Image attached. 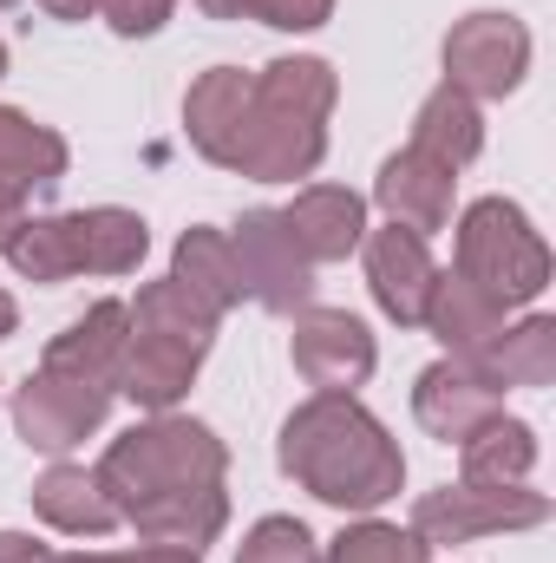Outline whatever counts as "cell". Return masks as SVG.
I'll list each match as a JSON object with an SVG mask.
<instances>
[{"label":"cell","instance_id":"obj_1","mask_svg":"<svg viewBox=\"0 0 556 563\" xmlns=\"http://www.w3.org/2000/svg\"><path fill=\"white\" fill-rule=\"evenodd\" d=\"M276 459L308 498H321L334 511H360V518H374L380 505H393L400 485H407L400 439L374 420L354 394H314V400H301L281 420Z\"/></svg>","mask_w":556,"mask_h":563},{"label":"cell","instance_id":"obj_2","mask_svg":"<svg viewBox=\"0 0 556 563\" xmlns=\"http://www.w3.org/2000/svg\"><path fill=\"white\" fill-rule=\"evenodd\" d=\"M341 79L327 59L294 53V59H269L256 73V112H249V139L236 170L256 184H294L314 177L327 157V119H334Z\"/></svg>","mask_w":556,"mask_h":563},{"label":"cell","instance_id":"obj_3","mask_svg":"<svg viewBox=\"0 0 556 563\" xmlns=\"http://www.w3.org/2000/svg\"><path fill=\"white\" fill-rule=\"evenodd\" d=\"M92 472H99V485H105V498L119 505V525H125V511H138L144 498H157V492L223 478V472H230V445H223L203 420L151 413L144 426L119 432Z\"/></svg>","mask_w":556,"mask_h":563},{"label":"cell","instance_id":"obj_4","mask_svg":"<svg viewBox=\"0 0 556 563\" xmlns=\"http://www.w3.org/2000/svg\"><path fill=\"white\" fill-rule=\"evenodd\" d=\"M551 243L511 197H478L458 217V276L504 308H531L551 288Z\"/></svg>","mask_w":556,"mask_h":563},{"label":"cell","instance_id":"obj_5","mask_svg":"<svg viewBox=\"0 0 556 563\" xmlns=\"http://www.w3.org/2000/svg\"><path fill=\"white\" fill-rule=\"evenodd\" d=\"M551 525V498L531 485H438L413 505V531L425 551L438 544H478V538H504V531H537Z\"/></svg>","mask_w":556,"mask_h":563},{"label":"cell","instance_id":"obj_6","mask_svg":"<svg viewBox=\"0 0 556 563\" xmlns=\"http://www.w3.org/2000/svg\"><path fill=\"white\" fill-rule=\"evenodd\" d=\"M531 73V26L518 13H465L445 33V86L471 106L511 99Z\"/></svg>","mask_w":556,"mask_h":563},{"label":"cell","instance_id":"obj_7","mask_svg":"<svg viewBox=\"0 0 556 563\" xmlns=\"http://www.w3.org/2000/svg\"><path fill=\"white\" fill-rule=\"evenodd\" d=\"M230 250H236L243 295H256L269 314H301V308H314V263L301 256V243H294V230L281 223V210H243L236 230H230Z\"/></svg>","mask_w":556,"mask_h":563},{"label":"cell","instance_id":"obj_8","mask_svg":"<svg viewBox=\"0 0 556 563\" xmlns=\"http://www.w3.org/2000/svg\"><path fill=\"white\" fill-rule=\"evenodd\" d=\"M112 413V387H99V380H79V374H53V367H40L20 394H13V432L33 445V452H73V445H86L99 426Z\"/></svg>","mask_w":556,"mask_h":563},{"label":"cell","instance_id":"obj_9","mask_svg":"<svg viewBox=\"0 0 556 563\" xmlns=\"http://www.w3.org/2000/svg\"><path fill=\"white\" fill-rule=\"evenodd\" d=\"M288 321H294L288 361H294V374L314 394H354V387L374 380L380 347H374V334H367L360 314H347V308H301Z\"/></svg>","mask_w":556,"mask_h":563},{"label":"cell","instance_id":"obj_10","mask_svg":"<svg viewBox=\"0 0 556 563\" xmlns=\"http://www.w3.org/2000/svg\"><path fill=\"white\" fill-rule=\"evenodd\" d=\"M249 112H256V73H243V66H210V73L184 92V132L197 144V157L236 170L243 139H249Z\"/></svg>","mask_w":556,"mask_h":563},{"label":"cell","instance_id":"obj_11","mask_svg":"<svg viewBox=\"0 0 556 563\" xmlns=\"http://www.w3.org/2000/svg\"><path fill=\"white\" fill-rule=\"evenodd\" d=\"M413 413L432 439L458 445V439H471L485 420L504 413V387H491L471 361H452V354H445V361H432L413 380Z\"/></svg>","mask_w":556,"mask_h":563},{"label":"cell","instance_id":"obj_12","mask_svg":"<svg viewBox=\"0 0 556 563\" xmlns=\"http://www.w3.org/2000/svg\"><path fill=\"white\" fill-rule=\"evenodd\" d=\"M360 243H367V288H374L380 314L400 321V328H425V301H432V282H438V263H432L425 236L387 223V230H374Z\"/></svg>","mask_w":556,"mask_h":563},{"label":"cell","instance_id":"obj_13","mask_svg":"<svg viewBox=\"0 0 556 563\" xmlns=\"http://www.w3.org/2000/svg\"><path fill=\"white\" fill-rule=\"evenodd\" d=\"M452 197H458V170L425 157V151H393L374 177V203L387 210V223L413 230V236H438L452 223Z\"/></svg>","mask_w":556,"mask_h":563},{"label":"cell","instance_id":"obj_14","mask_svg":"<svg viewBox=\"0 0 556 563\" xmlns=\"http://www.w3.org/2000/svg\"><path fill=\"white\" fill-rule=\"evenodd\" d=\"M125 525L138 531L144 544L203 551V544H216L223 525H230V492H223V478H210V485H177V492L144 498L138 511H125Z\"/></svg>","mask_w":556,"mask_h":563},{"label":"cell","instance_id":"obj_15","mask_svg":"<svg viewBox=\"0 0 556 563\" xmlns=\"http://www.w3.org/2000/svg\"><path fill=\"white\" fill-rule=\"evenodd\" d=\"M281 223L294 230L301 256L321 269V263H347L367 236V197L347 190V184H308L294 190V203L281 210Z\"/></svg>","mask_w":556,"mask_h":563},{"label":"cell","instance_id":"obj_16","mask_svg":"<svg viewBox=\"0 0 556 563\" xmlns=\"http://www.w3.org/2000/svg\"><path fill=\"white\" fill-rule=\"evenodd\" d=\"M203 354H210V347H190V341H170V334H144V328H132L112 394H125L132 407H144V413H170V407L190 394Z\"/></svg>","mask_w":556,"mask_h":563},{"label":"cell","instance_id":"obj_17","mask_svg":"<svg viewBox=\"0 0 556 563\" xmlns=\"http://www.w3.org/2000/svg\"><path fill=\"white\" fill-rule=\"evenodd\" d=\"M125 341H132V308L125 301H92L79 321H66V334L46 341V361L40 367L112 387L119 380V361H125Z\"/></svg>","mask_w":556,"mask_h":563},{"label":"cell","instance_id":"obj_18","mask_svg":"<svg viewBox=\"0 0 556 563\" xmlns=\"http://www.w3.org/2000/svg\"><path fill=\"white\" fill-rule=\"evenodd\" d=\"M504 301H491L485 288H471V282L458 276H445L438 269V282H432V301H425V328L438 334V347L452 354V361H478L498 334H504Z\"/></svg>","mask_w":556,"mask_h":563},{"label":"cell","instance_id":"obj_19","mask_svg":"<svg viewBox=\"0 0 556 563\" xmlns=\"http://www.w3.org/2000/svg\"><path fill=\"white\" fill-rule=\"evenodd\" d=\"M26 498H33L40 525H53L66 538H105V531H119V505L105 498L99 472H86V465H46Z\"/></svg>","mask_w":556,"mask_h":563},{"label":"cell","instance_id":"obj_20","mask_svg":"<svg viewBox=\"0 0 556 563\" xmlns=\"http://www.w3.org/2000/svg\"><path fill=\"white\" fill-rule=\"evenodd\" d=\"M170 282H177L184 295H197L210 314H230V308L243 301L236 250H230V236L210 230V223H190V230L177 236V250H170Z\"/></svg>","mask_w":556,"mask_h":563},{"label":"cell","instance_id":"obj_21","mask_svg":"<svg viewBox=\"0 0 556 563\" xmlns=\"http://www.w3.org/2000/svg\"><path fill=\"white\" fill-rule=\"evenodd\" d=\"M537 472V426L485 420L471 439H458V478L465 485H524Z\"/></svg>","mask_w":556,"mask_h":563},{"label":"cell","instance_id":"obj_22","mask_svg":"<svg viewBox=\"0 0 556 563\" xmlns=\"http://www.w3.org/2000/svg\"><path fill=\"white\" fill-rule=\"evenodd\" d=\"M471 367H478L491 387H551L556 380V321L551 314H524V321L504 328Z\"/></svg>","mask_w":556,"mask_h":563},{"label":"cell","instance_id":"obj_23","mask_svg":"<svg viewBox=\"0 0 556 563\" xmlns=\"http://www.w3.org/2000/svg\"><path fill=\"white\" fill-rule=\"evenodd\" d=\"M66 164H73V151H66V139H59L53 125H40V119L0 106V184H13V190H46V184L66 177Z\"/></svg>","mask_w":556,"mask_h":563},{"label":"cell","instance_id":"obj_24","mask_svg":"<svg viewBox=\"0 0 556 563\" xmlns=\"http://www.w3.org/2000/svg\"><path fill=\"white\" fill-rule=\"evenodd\" d=\"M79 217V276H132L151 250V223L138 210L99 203V210H73Z\"/></svg>","mask_w":556,"mask_h":563},{"label":"cell","instance_id":"obj_25","mask_svg":"<svg viewBox=\"0 0 556 563\" xmlns=\"http://www.w3.org/2000/svg\"><path fill=\"white\" fill-rule=\"evenodd\" d=\"M413 151L452 164V170H465V164L485 151V112H478L465 92H452V86L425 92V106L413 112Z\"/></svg>","mask_w":556,"mask_h":563},{"label":"cell","instance_id":"obj_26","mask_svg":"<svg viewBox=\"0 0 556 563\" xmlns=\"http://www.w3.org/2000/svg\"><path fill=\"white\" fill-rule=\"evenodd\" d=\"M7 263L20 269V282H66L79 276V217H26V230L7 243Z\"/></svg>","mask_w":556,"mask_h":563},{"label":"cell","instance_id":"obj_27","mask_svg":"<svg viewBox=\"0 0 556 563\" xmlns=\"http://www.w3.org/2000/svg\"><path fill=\"white\" fill-rule=\"evenodd\" d=\"M216 321L223 314H210L197 295H184L177 282H144L138 301H132V328H144V334H170V341H190V347H210L216 341Z\"/></svg>","mask_w":556,"mask_h":563},{"label":"cell","instance_id":"obj_28","mask_svg":"<svg viewBox=\"0 0 556 563\" xmlns=\"http://www.w3.org/2000/svg\"><path fill=\"white\" fill-rule=\"evenodd\" d=\"M321 563H432V551L419 544L413 531H400V525L360 518V525H347V531L327 544Z\"/></svg>","mask_w":556,"mask_h":563},{"label":"cell","instance_id":"obj_29","mask_svg":"<svg viewBox=\"0 0 556 563\" xmlns=\"http://www.w3.org/2000/svg\"><path fill=\"white\" fill-rule=\"evenodd\" d=\"M236 563H321V544H314V531L301 518H263L243 538Z\"/></svg>","mask_w":556,"mask_h":563},{"label":"cell","instance_id":"obj_30","mask_svg":"<svg viewBox=\"0 0 556 563\" xmlns=\"http://www.w3.org/2000/svg\"><path fill=\"white\" fill-rule=\"evenodd\" d=\"M99 13H105V26L119 40H151V33H164V20L177 13V0H99Z\"/></svg>","mask_w":556,"mask_h":563},{"label":"cell","instance_id":"obj_31","mask_svg":"<svg viewBox=\"0 0 556 563\" xmlns=\"http://www.w3.org/2000/svg\"><path fill=\"white\" fill-rule=\"evenodd\" d=\"M256 20H269V26H281V33H314V26L334 20V0H263Z\"/></svg>","mask_w":556,"mask_h":563},{"label":"cell","instance_id":"obj_32","mask_svg":"<svg viewBox=\"0 0 556 563\" xmlns=\"http://www.w3.org/2000/svg\"><path fill=\"white\" fill-rule=\"evenodd\" d=\"M53 563H203V551H164V544H144V551H79V558H53Z\"/></svg>","mask_w":556,"mask_h":563},{"label":"cell","instance_id":"obj_33","mask_svg":"<svg viewBox=\"0 0 556 563\" xmlns=\"http://www.w3.org/2000/svg\"><path fill=\"white\" fill-rule=\"evenodd\" d=\"M53 558H59L53 544H40L26 531H0V563H53Z\"/></svg>","mask_w":556,"mask_h":563},{"label":"cell","instance_id":"obj_34","mask_svg":"<svg viewBox=\"0 0 556 563\" xmlns=\"http://www.w3.org/2000/svg\"><path fill=\"white\" fill-rule=\"evenodd\" d=\"M26 230V190H13V184H0V256H7V243Z\"/></svg>","mask_w":556,"mask_h":563},{"label":"cell","instance_id":"obj_35","mask_svg":"<svg viewBox=\"0 0 556 563\" xmlns=\"http://www.w3.org/2000/svg\"><path fill=\"white\" fill-rule=\"evenodd\" d=\"M210 20H256L263 13V0H197Z\"/></svg>","mask_w":556,"mask_h":563},{"label":"cell","instance_id":"obj_36","mask_svg":"<svg viewBox=\"0 0 556 563\" xmlns=\"http://www.w3.org/2000/svg\"><path fill=\"white\" fill-rule=\"evenodd\" d=\"M40 7H46L53 20H92V13H99V0H40Z\"/></svg>","mask_w":556,"mask_h":563},{"label":"cell","instance_id":"obj_37","mask_svg":"<svg viewBox=\"0 0 556 563\" xmlns=\"http://www.w3.org/2000/svg\"><path fill=\"white\" fill-rule=\"evenodd\" d=\"M13 328H20V308H13V295L0 288V341H13Z\"/></svg>","mask_w":556,"mask_h":563},{"label":"cell","instance_id":"obj_38","mask_svg":"<svg viewBox=\"0 0 556 563\" xmlns=\"http://www.w3.org/2000/svg\"><path fill=\"white\" fill-rule=\"evenodd\" d=\"M0 79H7V46H0Z\"/></svg>","mask_w":556,"mask_h":563},{"label":"cell","instance_id":"obj_39","mask_svg":"<svg viewBox=\"0 0 556 563\" xmlns=\"http://www.w3.org/2000/svg\"><path fill=\"white\" fill-rule=\"evenodd\" d=\"M0 7H20V0H0Z\"/></svg>","mask_w":556,"mask_h":563}]
</instances>
